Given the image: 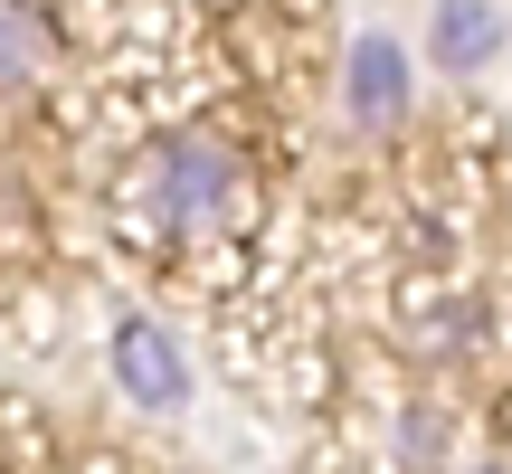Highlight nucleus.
<instances>
[{
  "label": "nucleus",
  "instance_id": "obj_4",
  "mask_svg": "<svg viewBox=\"0 0 512 474\" xmlns=\"http://www.w3.org/2000/svg\"><path fill=\"white\" fill-rule=\"evenodd\" d=\"M503 38H512V29H503V10H494V0H437L418 48L437 57L446 76H484V67L503 57Z\"/></svg>",
  "mask_w": 512,
  "mask_h": 474
},
{
  "label": "nucleus",
  "instance_id": "obj_1",
  "mask_svg": "<svg viewBox=\"0 0 512 474\" xmlns=\"http://www.w3.org/2000/svg\"><path fill=\"white\" fill-rule=\"evenodd\" d=\"M238 200H247L238 143H219V133H171V143H152V162H143V219L162 237L190 247V237H209V228L238 219Z\"/></svg>",
  "mask_w": 512,
  "mask_h": 474
},
{
  "label": "nucleus",
  "instance_id": "obj_6",
  "mask_svg": "<svg viewBox=\"0 0 512 474\" xmlns=\"http://www.w3.org/2000/svg\"><path fill=\"white\" fill-rule=\"evenodd\" d=\"M446 456H456L446 408H408V418H399V465H408V474H446Z\"/></svg>",
  "mask_w": 512,
  "mask_h": 474
},
{
  "label": "nucleus",
  "instance_id": "obj_3",
  "mask_svg": "<svg viewBox=\"0 0 512 474\" xmlns=\"http://www.w3.org/2000/svg\"><path fill=\"white\" fill-rule=\"evenodd\" d=\"M105 361H114V389H124L133 408H152V418H171V408L190 399L181 332H171V323H152V313H114V332H105Z\"/></svg>",
  "mask_w": 512,
  "mask_h": 474
},
{
  "label": "nucleus",
  "instance_id": "obj_5",
  "mask_svg": "<svg viewBox=\"0 0 512 474\" xmlns=\"http://www.w3.org/2000/svg\"><path fill=\"white\" fill-rule=\"evenodd\" d=\"M48 67H57V19H48V0H0V95L48 86Z\"/></svg>",
  "mask_w": 512,
  "mask_h": 474
},
{
  "label": "nucleus",
  "instance_id": "obj_2",
  "mask_svg": "<svg viewBox=\"0 0 512 474\" xmlns=\"http://www.w3.org/2000/svg\"><path fill=\"white\" fill-rule=\"evenodd\" d=\"M342 114H351V133H399L418 114V57L389 29H361L342 48Z\"/></svg>",
  "mask_w": 512,
  "mask_h": 474
}]
</instances>
